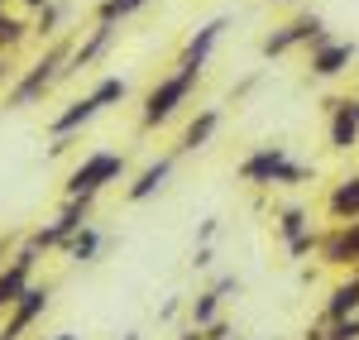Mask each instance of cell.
<instances>
[{"mask_svg":"<svg viewBox=\"0 0 359 340\" xmlns=\"http://www.w3.org/2000/svg\"><path fill=\"white\" fill-rule=\"evenodd\" d=\"M225 29H230V15H216V20H206V25H201L192 39L182 43V53H177V67H201V72H206V62H211V53H216V43H221Z\"/></svg>","mask_w":359,"mask_h":340,"instance_id":"4fadbf2b","label":"cell"},{"mask_svg":"<svg viewBox=\"0 0 359 340\" xmlns=\"http://www.w3.org/2000/svg\"><path fill=\"white\" fill-rule=\"evenodd\" d=\"M221 106H201V111L187 120V130H182V140H177V154H196V149H206V144L216 140V130H221Z\"/></svg>","mask_w":359,"mask_h":340,"instance_id":"2e32d148","label":"cell"},{"mask_svg":"<svg viewBox=\"0 0 359 340\" xmlns=\"http://www.w3.org/2000/svg\"><path fill=\"white\" fill-rule=\"evenodd\" d=\"M34 268H39V250L20 245V250H15V259L0 268V316H5L29 292V287H34Z\"/></svg>","mask_w":359,"mask_h":340,"instance_id":"9c48e42d","label":"cell"},{"mask_svg":"<svg viewBox=\"0 0 359 340\" xmlns=\"http://www.w3.org/2000/svg\"><path fill=\"white\" fill-rule=\"evenodd\" d=\"M144 5H149V0H101V5H96V25H120V20H130Z\"/></svg>","mask_w":359,"mask_h":340,"instance_id":"d4e9b609","label":"cell"},{"mask_svg":"<svg viewBox=\"0 0 359 340\" xmlns=\"http://www.w3.org/2000/svg\"><path fill=\"white\" fill-rule=\"evenodd\" d=\"M91 96H96L101 111H111V106H120V101L130 96V82H125V77H101V82L91 86Z\"/></svg>","mask_w":359,"mask_h":340,"instance_id":"cb8c5ba5","label":"cell"},{"mask_svg":"<svg viewBox=\"0 0 359 340\" xmlns=\"http://www.w3.org/2000/svg\"><path fill=\"white\" fill-rule=\"evenodd\" d=\"M240 182H249V187H302V182H311V168L297 163L283 144H259L254 154L240 158Z\"/></svg>","mask_w":359,"mask_h":340,"instance_id":"3957f363","label":"cell"},{"mask_svg":"<svg viewBox=\"0 0 359 340\" xmlns=\"http://www.w3.org/2000/svg\"><path fill=\"white\" fill-rule=\"evenodd\" d=\"M355 101H359V91H355Z\"/></svg>","mask_w":359,"mask_h":340,"instance_id":"7bdbcfd3","label":"cell"},{"mask_svg":"<svg viewBox=\"0 0 359 340\" xmlns=\"http://www.w3.org/2000/svg\"><path fill=\"white\" fill-rule=\"evenodd\" d=\"M172 168H177V154H158V158H149L144 168L130 177V187H125V201H149V197H158L168 187V177H172Z\"/></svg>","mask_w":359,"mask_h":340,"instance_id":"7c38bea8","label":"cell"},{"mask_svg":"<svg viewBox=\"0 0 359 340\" xmlns=\"http://www.w3.org/2000/svg\"><path fill=\"white\" fill-rule=\"evenodd\" d=\"M326 34H331V29H326V20H321L316 10H302V15H292L287 25H278L273 34H264L259 53L273 62V57H287L292 48H311V43H316V39H326Z\"/></svg>","mask_w":359,"mask_h":340,"instance_id":"8992f818","label":"cell"},{"mask_svg":"<svg viewBox=\"0 0 359 340\" xmlns=\"http://www.w3.org/2000/svg\"><path fill=\"white\" fill-rule=\"evenodd\" d=\"M211 287H216V292H221V297H230V292H240V273H221V278H211Z\"/></svg>","mask_w":359,"mask_h":340,"instance_id":"1f68e13d","label":"cell"},{"mask_svg":"<svg viewBox=\"0 0 359 340\" xmlns=\"http://www.w3.org/2000/svg\"><path fill=\"white\" fill-rule=\"evenodd\" d=\"M264 340H278V336H264Z\"/></svg>","mask_w":359,"mask_h":340,"instance_id":"60d3db41","label":"cell"},{"mask_svg":"<svg viewBox=\"0 0 359 340\" xmlns=\"http://www.w3.org/2000/svg\"><path fill=\"white\" fill-rule=\"evenodd\" d=\"M96 115H101V106H96V96L86 91V96H77V101H67V106H62V111L53 115L48 135H53V140H72V135H77L82 125H91Z\"/></svg>","mask_w":359,"mask_h":340,"instance_id":"9a60e30c","label":"cell"},{"mask_svg":"<svg viewBox=\"0 0 359 340\" xmlns=\"http://www.w3.org/2000/svg\"><path fill=\"white\" fill-rule=\"evenodd\" d=\"M177 316H187V297H168L158 307V321H177Z\"/></svg>","mask_w":359,"mask_h":340,"instance_id":"f1b7e54d","label":"cell"},{"mask_svg":"<svg viewBox=\"0 0 359 340\" xmlns=\"http://www.w3.org/2000/svg\"><path fill=\"white\" fill-rule=\"evenodd\" d=\"M273 226L283 235V245H292V240L311 235V211L306 206H283V211H273Z\"/></svg>","mask_w":359,"mask_h":340,"instance_id":"7402d4cb","label":"cell"},{"mask_svg":"<svg viewBox=\"0 0 359 340\" xmlns=\"http://www.w3.org/2000/svg\"><path fill=\"white\" fill-rule=\"evenodd\" d=\"M206 340H240V336H235V321H230V316H221V321L206 331Z\"/></svg>","mask_w":359,"mask_h":340,"instance_id":"d6a6232c","label":"cell"},{"mask_svg":"<svg viewBox=\"0 0 359 340\" xmlns=\"http://www.w3.org/2000/svg\"><path fill=\"white\" fill-rule=\"evenodd\" d=\"M177 340H206V331H196V326H182V336Z\"/></svg>","mask_w":359,"mask_h":340,"instance_id":"8d00e7d4","label":"cell"},{"mask_svg":"<svg viewBox=\"0 0 359 340\" xmlns=\"http://www.w3.org/2000/svg\"><path fill=\"white\" fill-rule=\"evenodd\" d=\"M254 86H259V72H249V77H240V82L230 86V101H245V96L254 91Z\"/></svg>","mask_w":359,"mask_h":340,"instance_id":"836d02e7","label":"cell"},{"mask_svg":"<svg viewBox=\"0 0 359 340\" xmlns=\"http://www.w3.org/2000/svg\"><path fill=\"white\" fill-rule=\"evenodd\" d=\"M120 340H144V336H139V331H125V336H120Z\"/></svg>","mask_w":359,"mask_h":340,"instance_id":"f35d334b","label":"cell"},{"mask_svg":"<svg viewBox=\"0 0 359 340\" xmlns=\"http://www.w3.org/2000/svg\"><path fill=\"white\" fill-rule=\"evenodd\" d=\"M115 39H120V25H91V29H86V39H77V53H72V62H67V77H77L82 67L101 62V57L111 53ZM67 77H62V82H67Z\"/></svg>","mask_w":359,"mask_h":340,"instance_id":"5bb4252c","label":"cell"},{"mask_svg":"<svg viewBox=\"0 0 359 340\" xmlns=\"http://www.w3.org/2000/svg\"><path fill=\"white\" fill-rule=\"evenodd\" d=\"M221 316H225V297L216 292V287H201L196 297H187V326H196V331H211Z\"/></svg>","mask_w":359,"mask_h":340,"instance_id":"d6986e66","label":"cell"},{"mask_svg":"<svg viewBox=\"0 0 359 340\" xmlns=\"http://www.w3.org/2000/svg\"><path fill=\"white\" fill-rule=\"evenodd\" d=\"M91 211H96V197H72V201H62V206H57V216L48 221V226L29 230L25 245H29V250H39V254H48V250H57V254H62V245H67V240H72L82 226H91Z\"/></svg>","mask_w":359,"mask_h":340,"instance_id":"5b68a950","label":"cell"},{"mask_svg":"<svg viewBox=\"0 0 359 340\" xmlns=\"http://www.w3.org/2000/svg\"><path fill=\"white\" fill-rule=\"evenodd\" d=\"M326 140L335 154L359 149V101L355 96H331L326 101Z\"/></svg>","mask_w":359,"mask_h":340,"instance_id":"ba28073f","label":"cell"},{"mask_svg":"<svg viewBox=\"0 0 359 340\" xmlns=\"http://www.w3.org/2000/svg\"><path fill=\"white\" fill-rule=\"evenodd\" d=\"M29 34H34V15H25V10H0V53H15Z\"/></svg>","mask_w":359,"mask_h":340,"instance_id":"44dd1931","label":"cell"},{"mask_svg":"<svg viewBox=\"0 0 359 340\" xmlns=\"http://www.w3.org/2000/svg\"><path fill=\"white\" fill-rule=\"evenodd\" d=\"M321 264H331V268H359V221L321 230Z\"/></svg>","mask_w":359,"mask_h":340,"instance_id":"8fae6325","label":"cell"},{"mask_svg":"<svg viewBox=\"0 0 359 340\" xmlns=\"http://www.w3.org/2000/svg\"><path fill=\"white\" fill-rule=\"evenodd\" d=\"M20 245H25V240H20V235H10V230H5V235H0V268H5V264H10V259H15V250H20Z\"/></svg>","mask_w":359,"mask_h":340,"instance_id":"4dcf8cb0","label":"cell"},{"mask_svg":"<svg viewBox=\"0 0 359 340\" xmlns=\"http://www.w3.org/2000/svg\"><path fill=\"white\" fill-rule=\"evenodd\" d=\"M39 340H77L72 331H57V336H39Z\"/></svg>","mask_w":359,"mask_h":340,"instance_id":"74e56055","label":"cell"},{"mask_svg":"<svg viewBox=\"0 0 359 340\" xmlns=\"http://www.w3.org/2000/svg\"><path fill=\"white\" fill-rule=\"evenodd\" d=\"M72 53H77V43L62 34V39H53V43H43V53L29 62L25 72H20V82L5 91V111H25V106H39L48 91H53L62 77H67V62H72Z\"/></svg>","mask_w":359,"mask_h":340,"instance_id":"6da1fadb","label":"cell"},{"mask_svg":"<svg viewBox=\"0 0 359 340\" xmlns=\"http://www.w3.org/2000/svg\"><path fill=\"white\" fill-rule=\"evenodd\" d=\"M130 172V163H125V154H115V149H91L77 168L67 172V182H62V201L72 197H101L111 182H120Z\"/></svg>","mask_w":359,"mask_h":340,"instance_id":"277c9868","label":"cell"},{"mask_svg":"<svg viewBox=\"0 0 359 340\" xmlns=\"http://www.w3.org/2000/svg\"><path fill=\"white\" fill-rule=\"evenodd\" d=\"M5 5H15V10H25V15H39V10H48L53 0H5Z\"/></svg>","mask_w":359,"mask_h":340,"instance_id":"e575fe53","label":"cell"},{"mask_svg":"<svg viewBox=\"0 0 359 340\" xmlns=\"http://www.w3.org/2000/svg\"><path fill=\"white\" fill-rule=\"evenodd\" d=\"M345 316H359V268H350L326 292V307H321V321H345Z\"/></svg>","mask_w":359,"mask_h":340,"instance_id":"e0dca14e","label":"cell"},{"mask_svg":"<svg viewBox=\"0 0 359 340\" xmlns=\"http://www.w3.org/2000/svg\"><path fill=\"white\" fill-rule=\"evenodd\" d=\"M67 149H72V140H53V144H48V158H62Z\"/></svg>","mask_w":359,"mask_h":340,"instance_id":"d590c367","label":"cell"},{"mask_svg":"<svg viewBox=\"0 0 359 340\" xmlns=\"http://www.w3.org/2000/svg\"><path fill=\"white\" fill-rule=\"evenodd\" d=\"M350 62H355V43H345V39H316L311 48H306V67H311V77L316 82H331L340 72H350Z\"/></svg>","mask_w":359,"mask_h":340,"instance_id":"30bf717a","label":"cell"},{"mask_svg":"<svg viewBox=\"0 0 359 340\" xmlns=\"http://www.w3.org/2000/svg\"><path fill=\"white\" fill-rule=\"evenodd\" d=\"M326 216H331V226L359 221V172L355 177H340L331 192H326Z\"/></svg>","mask_w":359,"mask_h":340,"instance_id":"ac0fdd59","label":"cell"},{"mask_svg":"<svg viewBox=\"0 0 359 340\" xmlns=\"http://www.w3.org/2000/svg\"><path fill=\"white\" fill-rule=\"evenodd\" d=\"M62 20H67V5L53 0L48 10H39V15H34V34H39L43 43H53V39H62Z\"/></svg>","mask_w":359,"mask_h":340,"instance_id":"603a6c76","label":"cell"},{"mask_svg":"<svg viewBox=\"0 0 359 340\" xmlns=\"http://www.w3.org/2000/svg\"><path fill=\"white\" fill-rule=\"evenodd\" d=\"M192 268H196V273H211V268H216V250H211V245H196Z\"/></svg>","mask_w":359,"mask_h":340,"instance_id":"83f0119b","label":"cell"},{"mask_svg":"<svg viewBox=\"0 0 359 340\" xmlns=\"http://www.w3.org/2000/svg\"><path fill=\"white\" fill-rule=\"evenodd\" d=\"M101 245H106V240H101V230L82 226L67 245H62V259H67V264H96V259H101Z\"/></svg>","mask_w":359,"mask_h":340,"instance_id":"ffe728a7","label":"cell"},{"mask_svg":"<svg viewBox=\"0 0 359 340\" xmlns=\"http://www.w3.org/2000/svg\"><path fill=\"white\" fill-rule=\"evenodd\" d=\"M273 5H292V0H273Z\"/></svg>","mask_w":359,"mask_h":340,"instance_id":"ab89813d","label":"cell"},{"mask_svg":"<svg viewBox=\"0 0 359 340\" xmlns=\"http://www.w3.org/2000/svg\"><path fill=\"white\" fill-rule=\"evenodd\" d=\"M48 302H53V287H48V283H34L25 297H20V302L5 312V321H0V340H25L29 331L43 321Z\"/></svg>","mask_w":359,"mask_h":340,"instance_id":"52a82bcc","label":"cell"},{"mask_svg":"<svg viewBox=\"0 0 359 340\" xmlns=\"http://www.w3.org/2000/svg\"><path fill=\"white\" fill-rule=\"evenodd\" d=\"M201 86V67H172L158 82L144 91V106H139V130H163L172 115L192 101V91Z\"/></svg>","mask_w":359,"mask_h":340,"instance_id":"7a4b0ae2","label":"cell"},{"mask_svg":"<svg viewBox=\"0 0 359 340\" xmlns=\"http://www.w3.org/2000/svg\"><path fill=\"white\" fill-rule=\"evenodd\" d=\"M326 340H359V316H345V321H326Z\"/></svg>","mask_w":359,"mask_h":340,"instance_id":"484cf974","label":"cell"},{"mask_svg":"<svg viewBox=\"0 0 359 340\" xmlns=\"http://www.w3.org/2000/svg\"><path fill=\"white\" fill-rule=\"evenodd\" d=\"M216 235H221V216H206V221L196 226V245H211Z\"/></svg>","mask_w":359,"mask_h":340,"instance_id":"f546056e","label":"cell"},{"mask_svg":"<svg viewBox=\"0 0 359 340\" xmlns=\"http://www.w3.org/2000/svg\"><path fill=\"white\" fill-rule=\"evenodd\" d=\"M0 10H5V0H0Z\"/></svg>","mask_w":359,"mask_h":340,"instance_id":"b9f144b4","label":"cell"},{"mask_svg":"<svg viewBox=\"0 0 359 340\" xmlns=\"http://www.w3.org/2000/svg\"><path fill=\"white\" fill-rule=\"evenodd\" d=\"M306 254H321V230H311V235L287 245V259H306Z\"/></svg>","mask_w":359,"mask_h":340,"instance_id":"4316f807","label":"cell"}]
</instances>
